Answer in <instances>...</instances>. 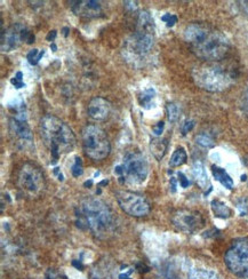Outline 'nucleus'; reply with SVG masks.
I'll return each mask as SVG.
<instances>
[{"label":"nucleus","mask_w":248,"mask_h":279,"mask_svg":"<svg viewBox=\"0 0 248 279\" xmlns=\"http://www.w3.org/2000/svg\"><path fill=\"white\" fill-rule=\"evenodd\" d=\"M184 39L195 57L206 62L221 61L230 49L228 38L208 23L189 24L184 30Z\"/></svg>","instance_id":"1"},{"label":"nucleus","mask_w":248,"mask_h":279,"mask_svg":"<svg viewBox=\"0 0 248 279\" xmlns=\"http://www.w3.org/2000/svg\"><path fill=\"white\" fill-rule=\"evenodd\" d=\"M76 215L78 226L85 227L96 237H103L114 226V214L103 200L85 198L80 201Z\"/></svg>","instance_id":"2"},{"label":"nucleus","mask_w":248,"mask_h":279,"mask_svg":"<svg viewBox=\"0 0 248 279\" xmlns=\"http://www.w3.org/2000/svg\"><path fill=\"white\" fill-rule=\"evenodd\" d=\"M41 136L54 162L61 154L72 151L76 145V136L70 126L52 115H47L41 119Z\"/></svg>","instance_id":"3"},{"label":"nucleus","mask_w":248,"mask_h":279,"mask_svg":"<svg viewBox=\"0 0 248 279\" xmlns=\"http://www.w3.org/2000/svg\"><path fill=\"white\" fill-rule=\"evenodd\" d=\"M194 83L208 92H222L229 88L237 78L232 68L217 62H207L193 69Z\"/></svg>","instance_id":"4"},{"label":"nucleus","mask_w":248,"mask_h":279,"mask_svg":"<svg viewBox=\"0 0 248 279\" xmlns=\"http://www.w3.org/2000/svg\"><path fill=\"white\" fill-rule=\"evenodd\" d=\"M84 151L94 161H101L110 154L111 144L107 133L95 125L86 126L82 131Z\"/></svg>","instance_id":"5"},{"label":"nucleus","mask_w":248,"mask_h":279,"mask_svg":"<svg viewBox=\"0 0 248 279\" xmlns=\"http://www.w3.org/2000/svg\"><path fill=\"white\" fill-rule=\"evenodd\" d=\"M115 173L118 174L128 184L138 186L146 180L149 166L142 153L129 152L126 154L123 165L115 169Z\"/></svg>","instance_id":"6"},{"label":"nucleus","mask_w":248,"mask_h":279,"mask_svg":"<svg viewBox=\"0 0 248 279\" xmlns=\"http://www.w3.org/2000/svg\"><path fill=\"white\" fill-rule=\"evenodd\" d=\"M154 29L137 28L136 32L125 41L124 54L127 61L137 64L145 59L154 47Z\"/></svg>","instance_id":"7"},{"label":"nucleus","mask_w":248,"mask_h":279,"mask_svg":"<svg viewBox=\"0 0 248 279\" xmlns=\"http://www.w3.org/2000/svg\"><path fill=\"white\" fill-rule=\"evenodd\" d=\"M224 262L234 276L248 279V238L233 240L225 252Z\"/></svg>","instance_id":"8"},{"label":"nucleus","mask_w":248,"mask_h":279,"mask_svg":"<svg viewBox=\"0 0 248 279\" xmlns=\"http://www.w3.org/2000/svg\"><path fill=\"white\" fill-rule=\"evenodd\" d=\"M17 183L22 194L30 198H37L46 188L45 177L38 166L27 162L20 170Z\"/></svg>","instance_id":"9"},{"label":"nucleus","mask_w":248,"mask_h":279,"mask_svg":"<svg viewBox=\"0 0 248 279\" xmlns=\"http://www.w3.org/2000/svg\"><path fill=\"white\" fill-rule=\"evenodd\" d=\"M117 201L123 211L134 217H143L150 213L151 206L144 196L133 191H118L116 194Z\"/></svg>","instance_id":"10"},{"label":"nucleus","mask_w":248,"mask_h":279,"mask_svg":"<svg viewBox=\"0 0 248 279\" xmlns=\"http://www.w3.org/2000/svg\"><path fill=\"white\" fill-rule=\"evenodd\" d=\"M24 41L27 44H32L34 42V34L25 25L14 24L2 33V50L12 51L19 48Z\"/></svg>","instance_id":"11"},{"label":"nucleus","mask_w":248,"mask_h":279,"mask_svg":"<svg viewBox=\"0 0 248 279\" xmlns=\"http://www.w3.org/2000/svg\"><path fill=\"white\" fill-rule=\"evenodd\" d=\"M172 223L177 230L185 234H194L205 225L202 214L191 209H178L172 216Z\"/></svg>","instance_id":"12"},{"label":"nucleus","mask_w":248,"mask_h":279,"mask_svg":"<svg viewBox=\"0 0 248 279\" xmlns=\"http://www.w3.org/2000/svg\"><path fill=\"white\" fill-rule=\"evenodd\" d=\"M71 10L77 16L86 17V19H95L103 14L101 4L94 0H79L71 2Z\"/></svg>","instance_id":"13"},{"label":"nucleus","mask_w":248,"mask_h":279,"mask_svg":"<svg viewBox=\"0 0 248 279\" xmlns=\"http://www.w3.org/2000/svg\"><path fill=\"white\" fill-rule=\"evenodd\" d=\"M11 132L15 135L21 143H31L32 142V133L28 125L27 120L23 116H15L10 122Z\"/></svg>","instance_id":"14"},{"label":"nucleus","mask_w":248,"mask_h":279,"mask_svg":"<svg viewBox=\"0 0 248 279\" xmlns=\"http://www.w3.org/2000/svg\"><path fill=\"white\" fill-rule=\"evenodd\" d=\"M111 113L110 102L103 97H94L88 104V115L95 120H104Z\"/></svg>","instance_id":"15"},{"label":"nucleus","mask_w":248,"mask_h":279,"mask_svg":"<svg viewBox=\"0 0 248 279\" xmlns=\"http://www.w3.org/2000/svg\"><path fill=\"white\" fill-rule=\"evenodd\" d=\"M193 175H194L195 181H197L200 189L205 191V195L210 194V192L212 191V186H211L210 179H208V175H207V172L205 170V167H204V165L200 161L194 162Z\"/></svg>","instance_id":"16"},{"label":"nucleus","mask_w":248,"mask_h":279,"mask_svg":"<svg viewBox=\"0 0 248 279\" xmlns=\"http://www.w3.org/2000/svg\"><path fill=\"white\" fill-rule=\"evenodd\" d=\"M212 172H213V175H214V178L222 184V186L231 190V189L233 188V180L227 173V172H225V170L221 169V167H219V166L213 165Z\"/></svg>","instance_id":"17"},{"label":"nucleus","mask_w":248,"mask_h":279,"mask_svg":"<svg viewBox=\"0 0 248 279\" xmlns=\"http://www.w3.org/2000/svg\"><path fill=\"white\" fill-rule=\"evenodd\" d=\"M167 141L162 139H155L151 141L150 150L158 160H162L167 151Z\"/></svg>","instance_id":"18"},{"label":"nucleus","mask_w":248,"mask_h":279,"mask_svg":"<svg viewBox=\"0 0 248 279\" xmlns=\"http://www.w3.org/2000/svg\"><path fill=\"white\" fill-rule=\"evenodd\" d=\"M212 209L216 217L228 218L231 216V209L228 207L227 204H224L223 201L219 199H214L212 201Z\"/></svg>","instance_id":"19"},{"label":"nucleus","mask_w":248,"mask_h":279,"mask_svg":"<svg viewBox=\"0 0 248 279\" xmlns=\"http://www.w3.org/2000/svg\"><path fill=\"white\" fill-rule=\"evenodd\" d=\"M189 279H222L213 270L207 269H192L189 272Z\"/></svg>","instance_id":"20"},{"label":"nucleus","mask_w":248,"mask_h":279,"mask_svg":"<svg viewBox=\"0 0 248 279\" xmlns=\"http://www.w3.org/2000/svg\"><path fill=\"white\" fill-rule=\"evenodd\" d=\"M186 160H188V154H186L185 150L183 148H177L173 153L171 161H169V166L180 167L183 164H185Z\"/></svg>","instance_id":"21"},{"label":"nucleus","mask_w":248,"mask_h":279,"mask_svg":"<svg viewBox=\"0 0 248 279\" xmlns=\"http://www.w3.org/2000/svg\"><path fill=\"white\" fill-rule=\"evenodd\" d=\"M156 95V91L154 88H147L145 89L144 92L142 93V95L140 96V103L142 106H144V108H149L150 102L154 100V97Z\"/></svg>","instance_id":"22"},{"label":"nucleus","mask_w":248,"mask_h":279,"mask_svg":"<svg viewBox=\"0 0 248 279\" xmlns=\"http://www.w3.org/2000/svg\"><path fill=\"white\" fill-rule=\"evenodd\" d=\"M195 142H197V144L200 145V147H204V148H213L215 145L214 140L207 134L198 135L195 137Z\"/></svg>","instance_id":"23"},{"label":"nucleus","mask_w":248,"mask_h":279,"mask_svg":"<svg viewBox=\"0 0 248 279\" xmlns=\"http://www.w3.org/2000/svg\"><path fill=\"white\" fill-rule=\"evenodd\" d=\"M43 54H45V50H40L39 51L37 48L31 49L27 55L28 61L30 62V64H32V66H36L38 64V62L40 61V59L43 57Z\"/></svg>","instance_id":"24"},{"label":"nucleus","mask_w":248,"mask_h":279,"mask_svg":"<svg viewBox=\"0 0 248 279\" xmlns=\"http://www.w3.org/2000/svg\"><path fill=\"white\" fill-rule=\"evenodd\" d=\"M158 279H178V276L175 270L171 265H168V267H165L164 269L160 270Z\"/></svg>","instance_id":"25"},{"label":"nucleus","mask_w":248,"mask_h":279,"mask_svg":"<svg viewBox=\"0 0 248 279\" xmlns=\"http://www.w3.org/2000/svg\"><path fill=\"white\" fill-rule=\"evenodd\" d=\"M167 114H168V119L171 122H176L178 118V115H180V111H178V106L174 103H168L167 104Z\"/></svg>","instance_id":"26"},{"label":"nucleus","mask_w":248,"mask_h":279,"mask_svg":"<svg viewBox=\"0 0 248 279\" xmlns=\"http://www.w3.org/2000/svg\"><path fill=\"white\" fill-rule=\"evenodd\" d=\"M237 208L241 216H248V197H242L237 201Z\"/></svg>","instance_id":"27"},{"label":"nucleus","mask_w":248,"mask_h":279,"mask_svg":"<svg viewBox=\"0 0 248 279\" xmlns=\"http://www.w3.org/2000/svg\"><path fill=\"white\" fill-rule=\"evenodd\" d=\"M71 172H72V175H73V177H75V178H79V177H81L82 173H84V171H82V161H81V158L76 157L75 164H73V166H72Z\"/></svg>","instance_id":"28"},{"label":"nucleus","mask_w":248,"mask_h":279,"mask_svg":"<svg viewBox=\"0 0 248 279\" xmlns=\"http://www.w3.org/2000/svg\"><path fill=\"white\" fill-rule=\"evenodd\" d=\"M162 21H164L168 28L174 27L177 23V16L174 14H165L162 16Z\"/></svg>","instance_id":"29"},{"label":"nucleus","mask_w":248,"mask_h":279,"mask_svg":"<svg viewBox=\"0 0 248 279\" xmlns=\"http://www.w3.org/2000/svg\"><path fill=\"white\" fill-rule=\"evenodd\" d=\"M22 77H23V74L22 72H17V74L15 75L14 78H12L11 83L15 86V88H22V87H25V84L23 83V79H22Z\"/></svg>","instance_id":"30"},{"label":"nucleus","mask_w":248,"mask_h":279,"mask_svg":"<svg viewBox=\"0 0 248 279\" xmlns=\"http://www.w3.org/2000/svg\"><path fill=\"white\" fill-rule=\"evenodd\" d=\"M45 279H68V278L65 277L64 274L59 272L58 270L49 269L45 274Z\"/></svg>","instance_id":"31"},{"label":"nucleus","mask_w":248,"mask_h":279,"mask_svg":"<svg viewBox=\"0 0 248 279\" xmlns=\"http://www.w3.org/2000/svg\"><path fill=\"white\" fill-rule=\"evenodd\" d=\"M193 127H194L193 120H186V122L183 124V127H182V133H183V135H185L186 133H189Z\"/></svg>","instance_id":"32"},{"label":"nucleus","mask_w":248,"mask_h":279,"mask_svg":"<svg viewBox=\"0 0 248 279\" xmlns=\"http://www.w3.org/2000/svg\"><path fill=\"white\" fill-rule=\"evenodd\" d=\"M178 181L182 188H188L190 186V181L183 173H178Z\"/></svg>","instance_id":"33"},{"label":"nucleus","mask_w":248,"mask_h":279,"mask_svg":"<svg viewBox=\"0 0 248 279\" xmlns=\"http://www.w3.org/2000/svg\"><path fill=\"white\" fill-rule=\"evenodd\" d=\"M164 127H165V124L163 122H160L157 124V125L154 127V133L156 135H162V133L164 131Z\"/></svg>","instance_id":"34"},{"label":"nucleus","mask_w":248,"mask_h":279,"mask_svg":"<svg viewBox=\"0 0 248 279\" xmlns=\"http://www.w3.org/2000/svg\"><path fill=\"white\" fill-rule=\"evenodd\" d=\"M242 108L245 110L246 115L248 116V93L246 94L245 96H243V103H242Z\"/></svg>","instance_id":"35"},{"label":"nucleus","mask_w":248,"mask_h":279,"mask_svg":"<svg viewBox=\"0 0 248 279\" xmlns=\"http://www.w3.org/2000/svg\"><path fill=\"white\" fill-rule=\"evenodd\" d=\"M55 37H56V31L53 30V31H51L48 36H47V40H54Z\"/></svg>","instance_id":"36"},{"label":"nucleus","mask_w":248,"mask_h":279,"mask_svg":"<svg viewBox=\"0 0 248 279\" xmlns=\"http://www.w3.org/2000/svg\"><path fill=\"white\" fill-rule=\"evenodd\" d=\"M171 184H172V191L175 192V190H176V180H175V178L171 179Z\"/></svg>","instance_id":"37"},{"label":"nucleus","mask_w":248,"mask_h":279,"mask_svg":"<svg viewBox=\"0 0 248 279\" xmlns=\"http://www.w3.org/2000/svg\"><path fill=\"white\" fill-rule=\"evenodd\" d=\"M54 173H59V169H55V170H54ZM59 180H60V181H63L62 174H60V175H59Z\"/></svg>","instance_id":"38"},{"label":"nucleus","mask_w":248,"mask_h":279,"mask_svg":"<svg viewBox=\"0 0 248 279\" xmlns=\"http://www.w3.org/2000/svg\"><path fill=\"white\" fill-rule=\"evenodd\" d=\"M51 49H53V51H56V49H58V47H56L55 44H52L51 45Z\"/></svg>","instance_id":"39"},{"label":"nucleus","mask_w":248,"mask_h":279,"mask_svg":"<svg viewBox=\"0 0 248 279\" xmlns=\"http://www.w3.org/2000/svg\"><path fill=\"white\" fill-rule=\"evenodd\" d=\"M63 31H64V36L67 37V36H68V31H69V29H68V28H64V29H63Z\"/></svg>","instance_id":"40"}]
</instances>
